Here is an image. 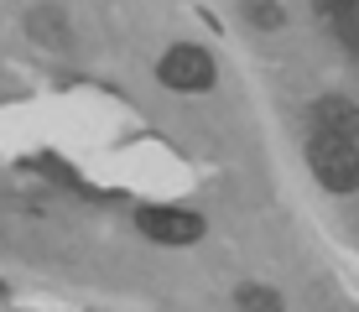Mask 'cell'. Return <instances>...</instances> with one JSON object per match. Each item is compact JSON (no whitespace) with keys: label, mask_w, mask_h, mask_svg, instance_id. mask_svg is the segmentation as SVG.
Returning a JSON list of instances; mask_svg holds the SVG:
<instances>
[{"label":"cell","mask_w":359,"mask_h":312,"mask_svg":"<svg viewBox=\"0 0 359 312\" xmlns=\"http://www.w3.org/2000/svg\"><path fill=\"white\" fill-rule=\"evenodd\" d=\"M307 161H313V177L328 193H359V141L344 135H318L307 141Z\"/></svg>","instance_id":"1"},{"label":"cell","mask_w":359,"mask_h":312,"mask_svg":"<svg viewBox=\"0 0 359 312\" xmlns=\"http://www.w3.org/2000/svg\"><path fill=\"white\" fill-rule=\"evenodd\" d=\"M135 224H141V234L156 240V245H193V240H203V219H198L193 208H141Z\"/></svg>","instance_id":"3"},{"label":"cell","mask_w":359,"mask_h":312,"mask_svg":"<svg viewBox=\"0 0 359 312\" xmlns=\"http://www.w3.org/2000/svg\"><path fill=\"white\" fill-rule=\"evenodd\" d=\"M313 130L318 135H344V141H359V109L349 104V99L328 94L313 104Z\"/></svg>","instance_id":"4"},{"label":"cell","mask_w":359,"mask_h":312,"mask_svg":"<svg viewBox=\"0 0 359 312\" xmlns=\"http://www.w3.org/2000/svg\"><path fill=\"white\" fill-rule=\"evenodd\" d=\"M27 32H32L42 47H63V42H68V21H63V11H53V6L32 11V16H27Z\"/></svg>","instance_id":"5"},{"label":"cell","mask_w":359,"mask_h":312,"mask_svg":"<svg viewBox=\"0 0 359 312\" xmlns=\"http://www.w3.org/2000/svg\"><path fill=\"white\" fill-rule=\"evenodd\" d=\"M214 57L203 53V47H193V42H182V47H172V53H162V62H156V83L172 94H208L214 89Z\"/></svg>","instance_id":"2"},{"label":"cell","mask_w":359,"mask_h":312,"mask_svg":"<svg viewBox=\"0 0 359 312\" xmlns=\"http://www.w3.org/2000/svg\"><path fill=\"white\" fill-rule=\"evenodd\" d=\"M245 16H250L261 32H276L281 21H287V16H281V6H276V0H245Z\"/></svg>","instance_id":"7"},{"label":"cell","mask_w":359,"mask_h":312,"mask_svg":"<svg viewBox=\"0 0 359 312\" xmlns=\"http://www.w3.org/2000/svg\"><path fill=\"white\" fill-rule=\"evenodd\" d=\"M234 307L240 312H281V292H271V286H240L234 292Z\"/></svg>","instance_id":"6"}]
</instances>
